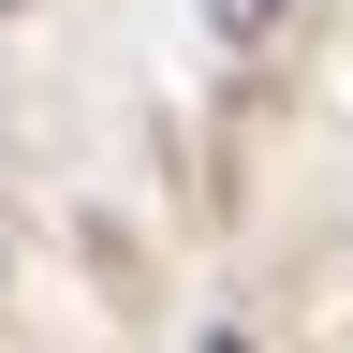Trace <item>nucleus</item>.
Listing matches in <instances>:
<instances>
[{
    "instance_id": "f03ea898",
    "label": "nucleus",
    "mask_w": 353,
    "mask_h": 353,
    "mask_svg": "<svg viewBox=\"0 0 353 353\" xmlns=\"http://www.w3.org/2000/svg\"><path fill=\"white\" fill-rule=\"evenodd\" d=\"M0 15H30V0H0Z\"/></svg>"
},
{
    "instance_id": "f257e3e1",
    "label": "nucleus",
    "mask_w": 353,
    "mask_h": 353,
    "mask_svg": "<svg viewBox=\"0 0 353 353\" xmlns=\"http://www.w3.org/2000/svg\"><path fill=\"white\" fill-rule=\"evenodd\" d=\"M206 353H250V339H206Z\"/></svg>"
}]
</instances>
